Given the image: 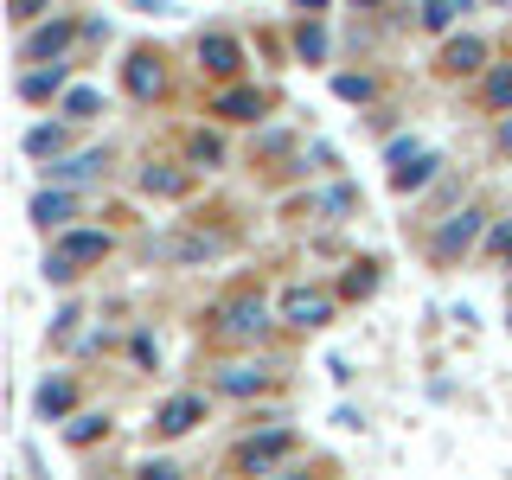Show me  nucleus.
<instances>
[{
	"instance_id": "1",
	"label": "nucleus",
	"mask_w": 512,
	"mask_h": 480,
	"mask_svg": "<svg viewBox=\"0 0 512 480\" xmlns=\"http://www.w3.org/2000/svg\"><path fill=\"white\" fill-rule=\"evenodd\" d=\"M429 173H436V154L410 148V141H397V148H391V186L397 192H423Z\"/></svg>"
},
{
	"instance_id": "2",
	"label": "nucleus",
	"mask_w": 512,
	"mask_h": 480,
	"mask_svg": "<svg viewBox=\"0 0 512 480\" xmlns=\"http://www.w3.org/2000/svg\"><path fill=\"white\" fill-rule=\"evenodd\" d=\"M282 320H288V327H327V320H333V295H320V288H288V295H282Z\"/></svg>"
},
{
	"instance_id": "3",
	"label": "nucleus",
	"mask_w": 512,
	"mask_h": 480,
	"mask_svg": "<svg viewBox=\"0 0 512 480\" xmlns=\"http://www.w3.org/2000/svg\"><path fill=\"white\" fill-rule=\"evenodd\" d=\"M218 327L231 333V340H256V333L269 327V308H263V295H237V301H224Z\"/></svg>"
},
{
	"instance_id": "4",
	"label": "nucleus",
	"mask_w": 512,
	"mask_h": 480,
	"mask_svg": "<svg viewBox=\"0 0 512 480\" xmlns=\"http://www.w3.org/2000/svg\"><path fill=\"white\" fill-rule=\"evenodd\" d=\"M231 244L212 231H199V237H154V256H173V263H205V256H224Z\"/></svg>"
},
{
	"instance_id": "5",
	"label": "nucleus",
	"mask_w": 512,
	"mask_h": 480,
	"mask_svg": "<svg viewBox=\"0 0 512 480\" xmlns=\"http://www.w3.org/2000/svg\"><path fill=\"white\" fill-rule=\"evenodd\" d=\"M288 448H295V436H288V429H269V436H250L244 448H237V461H244V468H276V461L288 455Z\"/></svg>"
},
{
	"instance_id": "6",
	"label": "nucleus",
	"mask_w": 512,
	"mask_h": 480,
	"mask_svg": "<svg viewBox=\"0 0 512 480\" xmlns=\"http://www.w3.org/2000/svg\"><path fill=\"white\" fill-rule=\"evenodd\" d=\"M474 237H480V212H455V218L442 224V237H436V263H455Z\"/></svg>"
},
{
	"instance_id": "7",
	"label": "nucleus",
	"mask_w": 512,
	"mask_h": 480,
	"mask_svg": "<svg viewBox=\"0 0 512 480\" xmlns=\"http://www.w3.org/2000/svg\"><path fill=\"white\" fill-rule=\"evenodd\" d=\"M71 39H77V26H71V20H52V26H39V32L20 45V58H32V64H39V58H58Z\"/></svg>"
},
{
	"instance_id": "8",
	"label": "nucleus",
	"mask_w": 512,
	"mask_h": 480,
	"mask_svg": "<svg viewBox=\"0 0 512 480\" xmlns=\"http://www.w3.org/2000/svg\"><path fill=\"white\" fill-rule=\"evenodd\" d=\"M122 77H128V96H141V103H148V96H160V84H167V77H160V58H154V52H135Z\"/></svg>"
},
{
	"instance_id": "9",
	"label": "nucleus",
	"mask_w": 512,
	"mask_h": 480,
	"mask_svg": "<svg viewBox=\"0 0 512 480\" xmlns=\"http://www.w3.org/2000/svg\"><path fill=\"white\" fill-rule=\"evenodd\" d=\"M199 64L212 77H237V64H244V52H237V39H224V32H212V39L199 45Z\"/></svg>"
},
{
	"instance_id": "10",
	"label": "nucleus",
	"mask_w": 512,
	"mask_h": 480,
	"mask_svg": "<svg viewBox=\"0 0 512 480\" xmlns=\"http://www.w3.org/2000/svg\"><path fill=\"white\" fill-rule=\"evenodd\" d=\"M199 416H205L199 397H167V404H160V436H186Z\"/></svg>"
},
{
	"instance_id": "11",
	"label": "nucleus",
	"mask_w": 512,
	"mask_h": 480,
	"mask_svg": "<svg viewBox=\"0 0 512 480\" xmlns=\"http://www.w3.org/2000/svg\"><path fill=\"white\" fill-rule=\"evenodd\" d=\"M141 192H154V199H186V192H192V173L148 167V173H141Z\"/></svg>"
},
{
	"instance_id": "12",
	"label": "nucleus",
	"mask_w": 512,
	"mask_h": 480,
	"mask_svg": "<svg viewBox=\"0 0 512 480\" xmlns=\"http://www.w3.org/2000/svg\"><path fill=\"white\" fill-rule=\"evenodd\" d=\"M212 116H231V122H256V116H263V96H256V90H224L218 103H212Z\"/></svg>"
},
{
	"instance_id": "13",
	"label": "nucleus",
	"mask_w": 512,
	"mask_h": 480,
	"mask_svg": "<svg viewBox=\"0 0 512 480\" xmlns=\"http://www.w3.org/2000/svg\"><path fill=\"white\" fill-rule=\"evenodd\" d=\"M103 167H109V160H103V148H90V154H71L64 167H52V180H58V186H77V180H96Z\"/></svg>"
},
{
	"instance_id": "14",
	"label": "nucleus",
	"mask_w": 512,
	"mask_h": 480,
	"mask_svg": "<svg viewBox=\"0 0 512 480\" xmlns=\"http://www.w3.org/2000/svg\"><path fill=\"white\" fill-rule=\"evenodd\" d=\"M480 58H487V45H480V39H448V52H442V71L468 77V71H480Z\"/></svg>"
},
{
	"instance_id": "15",
	"label": "nucleus",
	"mask_w": 512,
	"mask_h": 480,
	"mask_svg": "<svg viewBox=\"0 0 512 480\" xmlns=\"http://www.w3.org/2000/svg\"><path fill=\"white\" fill-rule=\"evenodd\" d=\"M58 250L71 256V263H96V256H109V237H103V231H71Z\"/></svg>"
},
{
	"instance_id": "16",
	"label": "nucleus",
	"mask_w": 512,
	"mask_h": 480,
	"mask_svg": "<svg viewBox=\"0 0 512 480\" xmlns=\"http://www.w3.org/2000/svg\"><path fill=\"white\" fill-rule=\"evenodd\" d=\"M71 212H77L71 192H39V199H32V218H39V224H64Z\"/></svg>"
},
{
	"instance_id": "17",
	"label": "nucleus",
	"mask_w": 512,
	"mask_h": 480,
	"mask_svg": "<svg viewBox=\"0 0 512 480\" xmlns=\"http://www.w3.org/2000/svg\"><path fill=\"white\" fill-rule=\"evenodd\" d=\"M218 391L224 397H250V391H263V372H250V365H224V372H218Z\"/></svg>"
},
{
	"instance_id": "18",
	"label": "nucleus",
	"mask_w": 512,
	"mask_h": 480,
	"mask_svg": "<svg viewBox=\"0 0 512 480\" xmlns=\"http://www.w3.org/2000/svg\"><path fill=\"white\" fill-rule=\"evenodd\" d=\"M455 7H468V0H423V26L448 32V26H455Z\"/></svg>"
},
{
	"instance_id": "19",
	"label": "nucleus",
	"mask_w": 512,
	"mask_h": 480,
	"mask_svg": "<svg viewBox=\"0 0 512 480\" xmlns=\"http://www.w3.org/2000/svg\"><path fill=\"white\" fill-rule=\"evenodd\" d=\"M39 410H45V416H64V410H71V384H64V378L39 384Z\"/></svg>"
},
{
	"instance_id": "20",
	"label": "nucleus",
	"mask_w": 512,
	"mask_h": 480,
	"mask_svg": "<svg viewBox=\"0 0 512 480\" xmlns=\"http://www.w3.org/2000/svg\"><path fill=\"white\" fill-rule=\"evenodd\" d=\"M20 90L32 96V103H39V96H52V90H64V64H52V71H32Z\"/></svg>"
},
{
	"instance_id": "21",
	"label": "nucleus",
	"mask_w": 512,
	"mask_h": 480,
	"mask_svg": "<svg viewBox=\"0 0 512 480\" xmlns=\"http://www.w3.org/2000/svg\"><path fill=\"white\" fill-rule=\"evenodd\" d=\"M96 109H103V96H96V90H71V96H64V116H71V122H90Z\"/></svg>"
},
{
	"instance_id": "22",
	"label": "nucleus",
	"mask_w": 512,
	"mask_h": 480,
	"mask_svg": "<svg viewBox=\"0 0 512 480\" xmlns=\"http://www.w3.org/2000/svg\"><path fill=\"white\" fill-rule=\"evenodd\" d=\"M26 154H64V128H32V135H26Z\"/></svg>"
},
{
	"instance_id": "23",
	"label": "nucleus",
	"mask_w": 512,
	"mask_h": 480,
	"mask_svg": "<svg viewBox=\"0 0 512 480\" xmlns=\"http://www.w3.org/2000/svg\"><path fill=\"white\" fill-rule=\"evenodd\" d=\"M186 154L199 160V167H218V160H224V141H218V135H192V141H186Z\"/></svg>"
},
{
	"instance_id": "24",
	"label": "nucleus",
	"mask_w": 512,
	"mask_h": 480,
	"mask_svg": "<svg viewBox=\"0 0 512 480\" xmlns=\"http://www.w3.org/2000/svg\"><path fill=\"white\" fill-rule=\"evenodd\" d=\"M64 436H71L77 448H84V442H96V436H103V416H96V410H84V416H71V429H64Z\"/></svg>"
},
{
	"instance_id": "25",
	"label": "nucleus",
	"mask_w": 512,
	"mask_h": 480,
	"mask_svg": "<svg viewBox=\"0 0 512 480\" xmlns=\"http://www.w3.org/2000/svg\"><path fill=\"white\" fill-rule=\"evenodd\" d=\"M487 103H493V109H512V64L487 77Z\"/></svg>"
},
{
	"instance_id": "26",
	"label": "nucleus",
	"mask_w": 512,
	"mask_h": 480,
	"mask_svg": "<svg viewBox=\"0 0 512 480\" xmlns=\"http://www.w3.org/2000/svg\"><path fill=\"white\" fill-rule=\"evenodd\" d=\"M45 282H77V263H71V256H64V250H52V256H45Z\"/></svg>"
},
{
	"instance_id": "27",
	"label": "nucleus",
	"mask_w": 512,
	"mask_h": 480,
	"mask_svg": "<svg viewBox=\"0 0 512 480\" xmlns=\"http://www.w3.org/2000/svg\"><path fill=\"white\" fill-rule=\"evenodd\" d=\"M333 90H340L346 103H365V96H372V77H333Z\"/></svg>"
},
{
	"instance_id": "28",
	"label": "nucleus",
	"mask_w": 512,
	"mask_h": 480,
	"mask_svg": "<svg viewBox=\"0 0 512 480\" xmlns=\"http://www.w3.org/2000/svg\"><path fill=\"white\" fill-rule=\"evenodd\" d=\"M301 58H327V32H320V26H301Z\"/></svg>"
},
{
	"instance_id": "29",
	"label": "nucleus",
	"mask_w": 512,
	"mask_h": 480,
	"mask_svg": "<svg viewBox=\"0 0 512 480\" xmlns=\"http://www.w3.org/2000/svg\"><path fill=\"white\" fill-rule=\"evenodd\" d=\"M346 295H372V269H365V263L346 276Z\"/></svg>"
},
{
	"instance_id": "30",
	"label": "nucleus",
	"mask_w": 512,
	"mask_h": 480,
	"mask_svg": "<svg viewBox=\"0 0 512 480\" xmlns=\"http://www.w3.org/2000/svg\"><path fill=\"white\" fill-rule=\"evenodd\" d=\"M13 20H39V0H13Z\"/></svg>"
},
{
	"instance_id": "31",
	"label": "nucleus",
	"mask_w": 512,
	"mask_h": 480,
	"mask_svg": "<svg viewBox=\"0 0 512 480\" xmlns=\"http://www.w3.org/2000/svg\"><path fill=\"white\" fill-rule=\"evenodd\" d=\"M500 148H506V154H512V122H506V128H500Z\"/></svg>"
},
{
	"instance_id": "32",
	"label": "nucleus",
	"mask_w": 512,
	"mask_h": 480,
	"mask_svg": "<svg viewBox=\"0 0 512 480\" xmlns=\"http://www.w3.org/2000/svg\"><path fill=\"white\" fill-rule=\"evenodd\" d=\"M359 7H378V0H359Z\"/></svg>"
},
{
	"instance_id": "33",
	"label": "nucleus",
	"mask_w": 512,
	"mask_h": 480,
	"mask_svg": "<svg viewBox=\"0 0 512 480\" xmlns=\"http://www.w3.org/2000/svg\"><path fill=\"white\" fill-rule=\"evenodd\" d=\"M493 7H512V0H493Z\"/></svg>"
}]
</instances>
